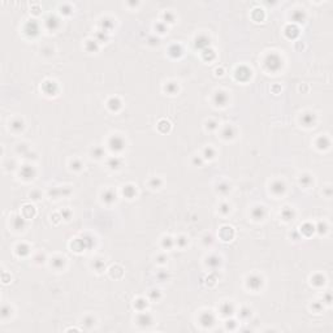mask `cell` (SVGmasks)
Here are the masks:
<instances>
[{
    "instance_id": "13",
    "label": "cell",
    "mask_w": 333,
    "mask_h": 333,
    "mask_svg": "<svg viewBox=\"0 0 333 333\" xmlns=\"http://www.w3.org/2000/svg\"><path fill=\"white\" fill-rule=\"evenodd\" d=\"M206 155H210L208 158H212V155H213V151H212L211 148H207V150H206Z\"/></svg>"
},
{
    "instance_id": "3",
    "label": "cell",
    "mask_w": 333,
    "mask_h": 333,
    "mask_svg": "<svg viewBox=\"0 0 333 333\" xmlns=\"http://www.w3.org/2000/svg\"><path fill=\"white\" fill-rule=\"evenodd\" d=\"M200 323H202V325L204 327H210L213 324V316H212V314L210 312H206L203 314L202 316H200Z\"/></svg>"
},
{
    "instance_id": "4",
    "label": "cell",
    "mask_w": 333,
    "mask_h": 333,
    "mask_svg": "<svg viewBox=\"0 0 333 333\" xmlns=\"http://www.w3.org/2000/svg\"><path fill=\"white\" fill-rule=\"evenodd\" d=\"M262 285V279L260 277H256V276H253V277L249 279V286L253 288V289H258Z\"/></svg>"
},
{
    "instance_id": "2",
    "label": "cell",
    "mask_w": 333,
    "mask_h": 333,
    "mask_svg": "<svg viewBox=\"0 0 333 333\" xmlns=\"http://www.w3.org/2000/svg\"><path fill=\"white\" fill-rule=\"evenodd\" d=\"M109 144H111V147H112V150H121L122 147H124V141L121 139L120 137H113L111 139V142H109Z\"/></svg>"
},
{
    "instance_id": "10",
    "label": "cell",
    "mask_w": 333,
    "mask_h": 333,
    "mask_svg": "<svg viewBox=\"0 0 333 333\" xmlns=\"http://www.w3.org/2000/svg\"><path fill=\"white\" fill-rule=\"evenodd\" d=\"M22 128H23V124H22V121H20V120H16V121L12 122V129H15V130H21Z\"/></svg>"
},
{
    "instance_id": "5",
    "label": "cell",
    "mask_w": 333,
    "mask_h": 333,
    "mask_svg": "<svg viewBox=\"0 0 333 333\" xmlns=\"http://www.w3.org/2000/svg\"><path fill=\"white\" fill-rule=\"evenodd\" d=\"M215 100H216L217 105H224L225 102H227V95H225L224 92H217L215 96Z\"/></svg>"
},
{
    "instance_id": "9",
    "label": "cell",
    "mask_w": 333,
    "mask_h": 333,
    "mask_svg": "<svg viewBox=\"0 0 333 333\" xmlns=\"http://www.w3.org/2000/svg\"><path fill=\"white\" fill-rule=\"evenodd\" d=\"M223 134H224V137H225V138H232V137L234 135L233 128H232V126H227V128H225V130L223 131Z\"/></svg>"
},
{
    "instance_id": "1",
    "label": "cell",
    "mask_w": 333,
    "mask_h": 333,
    "mask_svg": "<svg viewBox=\"0 0 333 333\" xmlns=\"http://www.w3.org/2000/svg\"><path fill=\"white\" fill-rule=\"evenodd\" d=\"M267 66L271 69V70H277V69L281 66V60L279 59V56H276V55L268 56V59H267Z\"/></svg>"
},
{
    "instance_id": "12",
    "label": "cell",
    "mask_w": 333,
    "mask_h": 333,
    "mask_svg": "<svg viewBox=\"0 0 333 333\" xmlns=\"http://www.w3.org/2000/svg\"><path fill=\"white\" fill-rule=\"evenodd\" d=\"M103 197H104V200H105V202H112V200L115 199V195H113V194H112L111 191H107Z\"/></svg>"
},
{
    "instance_id": "8",
    "label": "cell",
    "mask_w": 333,
    "mask_h": 333,
    "mask_svg": "<svg viewBox=\"0 0 333 333\" xmlns=\"http://www.w3.org/2000/svg\"><path fill=\"white\" fill-rule=\"evenodd\" d=\"M253 215L255 219H262L263 216H264V208L263 207H256V208L254 210L253 212Z\"/></svg>"
},
{
    "instance_id": "6",
    "label": "cell",
    "mask_w": 333,
    "mask_h": 333,
    "mask_svg": "<svg viewBox=\"0 0 333 333\" xmlns=\"http://www.w3.org/2000/svg\"><path fill=\"white\" fill-rule=\"evenodd\" d=\"M138 323H139L141 325H150L151 324V316L150 315H141L139 318H138Z\"/></svg>"
},
{
    "instance_id": "7",
    "label": "cell",
    "mask_w": 333,
    "mask_h": 333,
    "mask_svg": "<svg viewBox=\"0 0 333 333\" xmlns=\"http://www.w3.org/2000/svg\"><path fill=\"white\" fill-rule=\"evenodd\" d=\"M284 190H285L284 184H281V182H275V184L272 185V191L276 193V194H281Z\"/></svg>"
},
{
    "instance_id": "11",
    "label": "cell",
    "mask_w": 333,
    "mask_h": 333,
    "mask_svg": "<svg viewBox=\"0 0 333 333\" xmlns=\"http://www.w3.org/2000/svg\"><path fill=\"white\" fill-rule=\"evenodd\" d=\"M221 311H223V314H224V315H228V314H229V315H230V314H232V311H233V309H232V306H230L229 303H225V305L223 306Z\"/></svg>"
}]
</instances>
